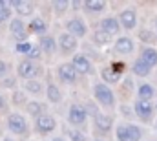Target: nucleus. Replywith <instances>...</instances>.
<instances>
[{
	"label": "nucleus",
	"mask_w": 157,
	"mask_h": 141,
	"mask_svg": "<svg viewBox=\"0 0 157 141\" xmlns=\"http://www.w3.org/2000/svg\"><path fill=\"white\" fill-rule=\"evenodd\" d=\"M7 130H9L11 134H15V136H20V138L28 136V134H29L28 119H26L22 114H18V112L9 114V115H7Z\"/></svg>",
	"instance_id": "1"
},
{
	"label": "nucleus",
	"mask_w": 157,
	"mask_h": 141,
	"mask_svg": "<svg viewBox=\"0 0 157 141\" xmlns=\"http://www.w3.org/2000/svg\"><path fill=\"white\" fill-rule=\"evenodd\" d=\"M93 95H95L97 103L101 106H104V108H113V106H115V94H113V90H112L108 84H104V83L93 84Z\"/></svg>",
	"instance_id": "2"
},
{
	"label": "nucleus",
	"mask_w": 157,
	"mask_h": 141,
	"mask_svg": "<svg viewBox=\"0 0 157 141\" xmlns=\"http://www.w3.org/2000/svg\"><path fill=\"white\" fill-rule=\"evenodd\" d=\"M40 73H42V68L29 59H24L17 64V75L24 81H35V77H39Z\"/></svg>",
	"instance_id": "3"
},
{
	"label": "nucleus",
	"mask_w": 157,
	"mask_h": 141,
	"mask_svg": "<svg viewBox=\"0 0 157 141\" xmlns=\"http://www.w3.org/2000/svg\"><path fill=\"white\" fill-rule=\"evenodd\" d=\"M88 115L90 114H88L86 106L78 105V103H73V105L70 106V110H68V121L73 127H84L86 121H88Z\"/></svg>",
	"instance_id": "4"
},
{
	"label": "nucleus",
	"mask_w": 157,
	"mask_h": 141,
	"mask_svg": "<svg viewBox=\"0 0 157 141\" xmlns=\"http://www.w3.org/2000/svg\"><path fill=\"white\" fill-rule=\"evenodd\" d=\"M122 71H124V64L121 62H113L110 66H104L101 70V77L104 81V84H117L122 77Z\"/></svg>",
	"instance_id": "5"
},
{
	"label": "nucleus",
	"mask_w": 157,
	"mask_h": 141,
	"mask_svg": "<svg viewBox=\"0 0 157 141\" xmlns=\"http://www.w3.org/2000/svg\"><path fill=\"white\" fill-rule=\"evenodd\" d=\"M57 77L64 84H75L77 77H78V71L75 70V66L71 62H62V64L57 66Z\"/></svg>",
	"instance_id": "6"
},
{
	"label": "nucleus",
	"mask_w": 157,
	"mask_h": 141,
	"mask_svg": "<svg viewBox=\"0 0 157 141\" xmlns=\"http://www.w3.org/2000/svg\"><path fill=\"white\" fill-rule=\"evenodd\" d=\"M35 128H37V132L42 134V136L51 134L57 128V121H55V117L51 114H44V115H40V117L35 119Z\"/></svg>",
	"instance_id": "7"
},
{
	"label": "nucleus",
	"mask_w": 157,
	"mask_h": 141,
	"mask_svg": "<svg viewBox=\"0 0 157 141\" xmlns=\"http://www.w3.org/2000/svg\"><path fill=\"white\" fill-rule=\"evenodd\" d=\"M57 42H59V50H60V53L62 55H70V53H73L75 50H77L78 42L77 38L73 35H70L68 31H62L59 38H57Z\"/></svg>",
	"instance_id": "8"
},
{
	"label": "nucleus",
	"mask_w": 157,
	"mask_h": 141,
	"mask_svg": "<svg viewBox=\"0 0 157 141\" xmlns=\"http://www.w3.org/2000/svg\"><path fill=\"white\" fill-rule=\"evenodd\" d=\"M66 31L70 35H73L75 38H82V37H86V33H88V26H86V22L82 18L73 17V18H70L66 22Z\"/></svg>",
	"instance_id": "9"
},
{
	"label": "nucleus",
	"mask_w": 157,
	"mask_h": 141,
	"mask_svg": "<svg viewBox=\"0 0 157 141\" xmlns=\"http://www.w3.org/2000/svg\"><path fill=\"white\" fill-rule=\"evenodd\" d=\"M71 64L75 66V70H77L78 73H84V75H93V73H95V68H93L91 61H90L86 55H82V53H75V55L71 57Z\"/></svg>",
	"instance_id": "10"
},
{
	"label": "nucleus",
	"mask_w": 157,
	"mask_h": 141,
	"mask_svg": "<svg viewBox=\"0 0 157 141\" xmlns=\"http://www.w3.org/2000/svg\"><path fill=\"white\" fill-rule=\"evenodd\" d=\"M9 31H11V35L13 38L17 40V44H20V42H26V38H28V33H29V30H26V24L22 22V18H13L11 22H9Z\"/></svg>",
	"instance_id": "11"
},
{
	"label": "nucleus",
	"mask_w": 157,
	"mask_h": 141,
	"mask_svg": "<svg viewBox=\"0 0 157 141\" xmlns=\"http://www.w3.org/2000/svg\"><path fill=\"white\" fill-rule=\"evenodd\" d=\"M11 9H15V13L18 15V18L22 17H31L35 13V4L33 2H26V0H9Z\"/></svg>",
	"instance_id": "12"
},
{
	"label": "nucleus",
	"mask_w": 157,
	"mask_h": 141,
	"mask_svg": "<svg viewBox=\"0 0 157 141\" xmlns=\"http://www.w3.org/2000/svg\"><path fill=\"white\" fill-rule=\"evenodd\" d=\"M154 105H152V101H144V99H139V101H135V105H133V112H135V115H139L141 119H144V121H148L150 117H152V114H154Z\"/></svg>",
	"instance_id": "13"
},
{
	"label": "nucleus",
	"mask_w": 157,
	"mask_h": 141,
	"mask_svg": "<svg viewBox=\"0 0 157 141\" xmlns=\"http://www.w3.org/2000/svg\"><path fill=\"white\" fill-rule=\"evenodd\" d=\"M119 22H121V28L124 30H135L137 26V11L135 9H124L119 13Z\"/></svg>",
	"instance_id": "14"
},
{
	"label": "nucleus",
	"mask_w": 157,
	"mask_h": 141,
	"mask_svg": "<svg viewBox=\"0 0 157 141\" xmlns=\"http://www.w3.org/2000/svg\"><path fill=\"white\" fill-rule=\"evenodd\" d=\"M133 48H135V44H133V40L130 37H119L113 42V50L119 55H130L133 51Z\"/></svg>",
	"instance_id": "15"
},
{
	"label": "nucleus",
	"mask_w": 157,
	"mask_h": 141,
	"mask_svg": "<svg viewBox=\"0 0 157 141\" xmlns=\"http://www.w3.org/2000/svg\"><path fill=\"white\" fill-rule=\"evenodd\" d=\"M93 123H95V128H97L99 132L108 134V132L112 130V127H113V117L108 115V114H102V112H101L99 115L93 117Z\"/></svg>",
	"instance_id": "16"
},
{
	"label": "nucleus",
	"mask_w": 157,
	"mask_h": 141,
	"mask_svg": "<svg viewBox=\"0 0 157 141\" xmlns=\"http://www.w3.org/2000/svg\"><path fill=\"white\" fill-rule=\"evenodd\" d=\"M99 30H102V31H106L108 35L113 37L121 31V22H119V18H115V17H106V18L101 20Z\"/></svg>",
	"instance_id": "17"
},
{
	"label": "nucleus",
	"mask_w": 157,
	"mask_h": 141,
	"mask_svg": "<svg viewBox=\"0 0 157 141\" xmlns=\"http://www.w3.org/2000/svg\"><path fill=\"white\" fill-rule=\"evenodd\" d=\"M29 33H33V35H39V37H44L48 35V22L42 18V17H35V18H31V22H29Z\"/></svg>",
	"instance_id": "18"
},
{
	"label": "nucleus",
	"mask_w": 157,
	"mask_h": 141,
	"mask_svg": "<svg viewBox=\"0 0 157 141\" xmlns=\"http://www.w3.org/2000/svg\"><path fill=\"white\" fill-rule=\"evenodd\" d=\"M39 46H40V50H42L46 55H53L55 50H57V46H59V42H57L51 35H44V37H40Z\"/></svg>",
	"instance_id": "19"
},
{
	"label": "nucleus",
	"mask_w": 157,
	"mask_h": 141,
	"mask_svg": "<svg viewBox=\"0 0 157 141\" xmlns=\"http://www.w3.org/2000/svg\"><path fill=\"white\" fill-rule=\"evenodd\" d=\"M106 2H102V0H86L84 4H82V7H84V11L86 13H90V15H97V13H102L104 9H106Z\"/></svg>",
	"instance_id": "20"
},
{
	"label": "nucleus",
	"mask_w": 157,
	"mask_h": 141,
	"mask_svg": "<svg viewBox=\"0 0 157 141\" xmlns=\"http://www.w3.org/2000/svg\"><path fill=\"white\" fill-rule=\"evenodd\" d=\"M132 71H133V75H137V77H148V75H150V71H152V66H150L144 59H141V57H139V59L133 62Z\"/></svg>",
	"instance_id": "21"
},
{
	"label": "nucleus",
	"mask_w": 157,
	"mask_h": 141,
	"mask_svg": "<svg viewBox=\"0 0 157 141\" xmlns=\"http://www.w3.org/2000/svg\"><path fill=\"white\" fill-rule=\"evenodd\" d=\"M46 97H48V101H49V103L57 105V103H60V101H62V92L59 90V86H57V84L49 83V84L46 86Z\"/></svg>",
	"instance_id": "22"
},
{
	"label": "nucleus",
	"mask_w": 157,
	"mask_h": 141,
	"mask_svg": "<svg viewBox=\"0 0 157 141\" xmlns=\"http://www.w3.org/2000/svg\"><path fill=\"white\" fill-rule=\"evenodd\" d=\"M26 112H28L29 115H33V119H37V117H40V115L46 114V105L40 103V101H29L28 106H26Z\"/></svg>",
	"instance_id": "23"
},
{
	"label": "nucleus",
	"mask_w": 157,
	"mask_h": 141,
	"mask_svg": "<svg viewBox=\"0 0 157 141\" xmlns=\"http://www.w3.org/2000/svg\"><path fill=\"white\" fill-rule=\"evenodd\" d=\"M141 59H144L152 68L157 66V50L155 48H152V46H144L143 51H141Z\"/></svg>",
	"instance_id": "24"
},
{
	"label": "nucleus",
	"mask_w": 157,
	"mask_h": 141,
	"mask_svg": "<svg viewBox=\"0 0 157 141\" xmlns=\"http://www.w3.org/2000/svg\"><path fill=\"white\" fill-rule=\"evenodd\" d=\"M154 95H155V88H154L152 84H148V83H144V84H139V88H137V97H139V99L150 101Z\"/></svg>",
	"instance_id": "25"
},
{
	"label": "nucleus",
	"mask_w": 157,
	"mask_h": 141,
	"mask_svg": "<svg viewBox=\"0 0 157 141\" xmlns=\"http://www.w3.org/2000/svg\"><path fill=\"white\" fill-rule=\"evenodd\" d=\"M11 6H9V2H6V0H0V24H6V22H11L13 18H11Z\"/></svg>",
	"instance_id": "26"
},
{
	"label": "nucleus",
	"mask_w": 157,
	"mask_h": 141,
	"mask_svg": "<svg viewBox=\"0 0 157 141\" xmlns=\"http://www.w3.org/2000/svg\"><path fill=\"white\" fill-rule=\"evenodd\" d=\"M112 42V35H108L106 31H102V30H95L93 31V44H97V46H106V44H110Z\"/></svg>",
	"instance_id": "27"
},
{
	"label": "nucleus",
	"mask_w": 157,
	"mask_h": 141,
	"mask_svg": "<svg viewBox=\"0 0 157 141\" xmlns=\"http://www.w3.org/2000/svg\"><path fill=\"white\" fill-rule=\"evenodd\" d=\"M51 6H53V13H55L57 17H62V15L70 9L71 2H68V0H55Z\"/></svg>",
	"instance_id": "28"
},
{
	"label": "nucleus",
	"mask_w": 157,
	"mask_h": 141,
	"mask_svg": "<svg viewBox=\"0 0 157 141\" xmlns=\"http://www.w3.org/2000/svg\"><path fill=\"white\" fill-rule=\"evenodd\" d=\"M24 88H26V92H29V94H33V95H40L42 92H44V88H42V83L40 81H26V84H24Z\"/></svg>",
	"instance_id": "29"
},
{
	"label": "nucleus",
	"mask_w": 157,
	"mask_h": 141,
	"mask_svg": "<svg viewBox=\"0 0 157 141\" xmlns=\"http://www.w3.org/2000/svg\"><path fill=\"white\" fill-rule=\"evenodd\" d=\"M115 138H117V141H132L130 132H128V125L119 123L117 127H115Z\"/></svg>",
	"instance_id": "30"
},
{
	"label": "nucleus",
	"mask_w": 157,
	"mask_h": 141,
	"mask_svg": "<svg viewBox=\"0 0 157 141\" xmlns=\"http://www.w3.org/2000/svg\"><path fill=\"white\" fill-rule=\"evenodd\" d=\"M11 99H13V105L15 106H28V103H29L28 97H26V92H20V90H15Z\"/></svg>",
	"instance_id": "31"
},
{
	"label": "nucleus",
	"mask_w": 157,
	"mask_h": 141,
	"mask_svg": "<svg viewBox=\"0 0 157 141\" xmlns=\"http://www.w3.org/2000/svg\"><path fill=\"white\" fill-rule=\"evenodd\" d=\"M128 132H130L132 141H141V139H143V128H141V127L128 123Z\"/></svg>",
	"instance_id": "32"
},
{
	"label": "nucleus",
	"mask_w": 157,
	"mask_h": 141,
	"mask_svg": "<svg viewBox=\"0 0 157 141\" xmlns=\"http://www.w3.org/2000/svg\"><path fill=\"white\" fill-rule=\"evenodd\" d=\"M137 35H139V38H141V42H152V40H154V33H152L150 30H144V28L139 30Z\"/></svg>",
	"instance_id": "33"
},
{
	"label": "nucleus",
	"mask_w": 157,
	"mask_h": 141,
	"mask_svg": "<svg viewBox=\"0 0 157 141\" xmlns=\"http://www.w3.org/2000/svg\"><path fill=\"white\" fill-rule=\"evenodd\" d=\"M42 53H44V51L40 50V46H33V50L29 51L28 59H29V61H33V62H35V61H40V59H42Z\"/></svg>",
	"instance_id": "34"
},
{
	"label": "nucleus",
	"mask_w": 157,
	"mask_h": 141,
	"mask_svg": "<svg viewBox=\"0 0 157 141\" xmlns=\"http://www.w3.org/2000/svg\"><path fill=\"white\" fill-rule=\"evenodd\" d=\"M0 86H2V88H7V90H13V88L17 86V79H15V77H6V79L0 81Z\"/></svg>",
	"instance_id": "35"
},
{
	"label": "nucleus",
	"mask_w": 157,
	"mask_h": 141,
	"mask_svg": "<svg viewBox=\"0 0 157 141\" xmlns=\"http://www.w3.org/2000/svg\"><path fill=\"white\" fill-rule=\"evenodd\" d=\"M31 50H33V46H31L29 42H20V44H17V51H18V53H26V55H29Z\"/></svg>",
	"instance_id": "36"
},
{
	"label": "nucleus",
	"mask_w": 157,
	"mask_h": 141,
	"mask_svg": "<svg viewBox=\"0 0 157 141\" xmlns=\"http://www.w3.org/2000/svg\"><path fill=\"white\" fill-rule=\"evenodd\" d=\"M68 136H70V139L71 141H88L86 139V136H84L82 132H78V130H70Z\"/></svg>",
	"instance_id": "37"
},
{
	"label": "nucleus",
	"mask_w": 157,
	"mask_h": 141,
	"mask_svg": "<svg viewBox=\"0 0 157 141\" xmlns=\"http://www.w3.org/2000/svg\"><path fill=\"white\" fill-rule=\"evenodd\" d=\"M84 106H86V110H88V114H90V115H93V117L101 114V112H99V108H97V105H95L93 101H90L88 105H84Z\"/></svg>",
	"instance_id": "38"
},
{
	"label": "nucleus",
	"mask_w": 157,
	"mask_h": 141,
	"mask_svg": "<svg viewBox=\"0 0 157 141\" xmlns=\"http://www.w3.org/2000/svg\"><path fill=\"white\" fill-rule=\"evenodd\" d=\"M119 112H121V114H124V117H133V114H135V112H132V110H130L126 105H121V106H119Z\"/></svg>",
	"instance_id": "39"
},
{
	"label": "nucleus",
	"mask_w": 157,
	"mask_h": 141,
	"mask_svg": "<svg viewBox=\"0 0 157 141\" xmlns=\"http://www.w3.org/2000/svg\"><path fill=\"white\" fill-rule=\"evenodd\" d=\"M6 73H7V64L4 61H0V79L6 77Z\"/></svg>",
	"instance_id": "40"
},
{
	"label": "nucleus",
	"mask_w": 157,
	"mask_h": 141,
	"mask_svg": "<svg viewBox=\"0 0 157 141\" xmlns=\"http://www.w3.org/2000/svg\"><path fill=\"white\" fill-rule=\"evenodd\" d=\"M132 86H133V84H132V79L128 77V79L124 81V88H126V92H132Z\"/></svg>",
	"instance_id": "41"
},
{
	"label": "nucleus",
	"mask_w": 157,
	"mask_h": 141,
	"mask_svg": "<svg viewBox=\"0 0 157 141\" xmlns=\"http://www.w3.org/2000/svg\"><path fill=\"white\" fill-rule=\"evenodd\" d=\"M6 108H7V103H6L4 95H0V110H6Z\"/></svg>",
	"instance_id": "42"
},
{
	"label": "nucleus",
	"mask_w": 157,
	"mask_h": 141,
	"mask_svg": "<svg viewBox=\"0 0 157 141\" xmlns=\"http://www.w3.org/2000/svg\"><path fill=\"white\" fill-rule=\"evenodd\" d=\"M82 4H84V2H71V7L78 9V7H82Z\"/></svg>",
	"instance_id": "43"
},
{
	"label": "nucleus",
	"mask_w": 157,
	"mask_h": 141,
	"mask_svg": "<svg viewBox=\"0 0 157 141\" xmlns=\"http://www.w3.org/2000/svg\"><path fill=\"white\" fill-rule=\"evenodd\" d=\"M51 141H66V139H64V138H53Z\"/></svg>",
	"instance_id": "44"
},
{
	"label": "nucleus",
	"mask_w": 157,
	"mask_h": 141,
	"mask_svg": "<svg viewBox=\"0 0 157 141\" xmlns=\"http://www.w3.org/2000/svg\"><path fill=\"white\" fill-rule=\"evenodd\" d=\"M2 141H15V139H11V138H4Z\"/></svg>",
	"instance_id": "45"
},
{
	"label": "nucleus",
	"mask_w": 157,
	"mask_h": 141,
	"mask_svg": "<svg viewBox=\"0 0 157 141\" xmlns=\"http://www.w3.org/2000/svg\"><path fill=\"white\" fill-rule=\"evenodd\" d=\"M93 141H102V139H93Z\"/></svg>",
	"instance_id": "46"
},
{
	"label": "nucleus",
	"mask_w": 157,
	"mask_h": 141,
	"mask_svg": "<svg viewBox=\"0 0 157 141\" xmlns=\"http://www.w3.org/2000/svg\"><path fill=\"white\" fill-rule=\"evenodd\" d=\"M0 134H2V130H0Z\"/></svg>",
	"instance_id": "47"
},
{
	"label": "nucleus",
	"mask_w": 157,
	"mask_h": 141,
	"mask_svg": "<svg viewBox=\"0 0 157 141\" xmlns=\"http://www.w3.org/2000/svg\"><path fill=\"white\" fill-rule=\"evenodd\" d=\"M155 108H157V106H155Z\"/></svg>",
	"instance_id": "48"
}]
</instances>
